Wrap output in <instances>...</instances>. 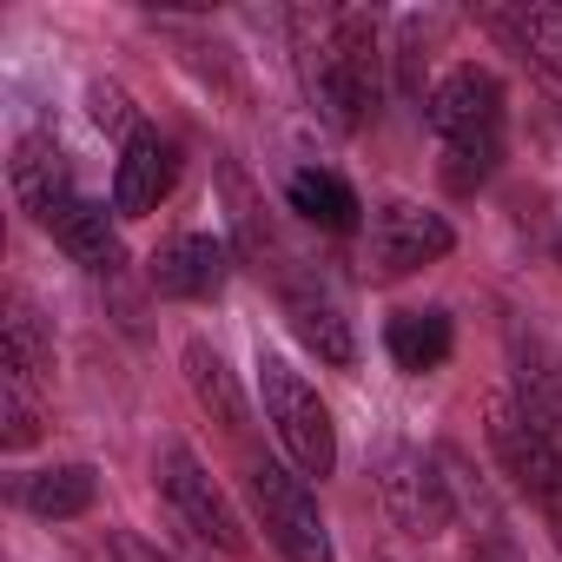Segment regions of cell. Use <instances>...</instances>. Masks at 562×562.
<instances>
[{"label":"cell","instance_id":"cell-1","mask_svg":"<svg viewBox=\"0 0 562 562\" xmlns=\"http://www.w3.org/2000/svg\"><path fill=\"white\" fill-rule=\"evenodd\" d=\"M292 27H299V74L318 120L358 133L384 100V41H378L384 21L364 8H338V14H292Z\"/></svg>","mask_w":562,"mask_h":562},{"label":"cell","instance_id":"cell-2","mask_svg":"<svg viewBox=\"0 0 562 562\" xmlns=\"http://www.w3.org/2000/svg\"><path fill=\"white\" fill-rule=\"evenodd\" d=\"M424 113H430L437 146H443V186H450V192L490 186V172L503 166V126H509V93H503V80H496L490 67L463 60V67H450V74L430 87Z\"/></svg>","mask_w":562,"mask_h":562},{"label":"cell","instance_id":"cell-3","mask_svg":"<svg viewBox=\"0 0 562 562\" xmlns=\"http://www.w3.org/2000/svg\"><path fill=\"white\" fill-rule=\"evenodd\" d=\"M258 397H265L271 437L285 443V457H292L299 476H331L338 470V424H331L325 397L285 358H278V351H258Z\"/></svg>","mask_w":562,"mask_h":562},{"label":"cell","instance_id":"cell-4","mask_svg":"<svg viewBox=\"0 0 562 562\" xmlns=\"http://www.w3.org/2000/svg\"><path fill=\"white\" fill-rule=\"evenodd\" d=\"M245 496H251V516H258L265 542L285 555V562H338L331 529H325V509H318L312 483H305L292 463L258 457V463L245 470Z\"/></svg>","mask_w":562,"mask_h":562},{"label":"cell","instance_id":"cell-5","mask_svg":"<svg viewBox=\"0 0 562 562\" xmlns=\"http://www.w3.org/2000/svg\"><path fill=\"white\" fill-rule=\"evenodd\" d=\"M159 490H166V503L179 509V522H186L199 542H212L218 555H245V549H251V536H245L232 496L212 483V470L192 457V443L172 437V443L159 450Z\"/></svg>","mask_w":562,"mask_h":562},{"label":"cell","instance_id":"cell-6","mask_svg":"<svg viewBox=\"0 0 562 562\" xmlns=\"http://www.w3.org/2000/svg\"><path fill=\"white\" fill-rule=\"evenodd\" d=\"M483 437H490V457H496V470L542 509L555 490H562V443L549 437V430H536L529 424V411L509 397V391H496L490 404H483Z\"/></svg>","mask_w":562,"mask_h":562},{"label":"cell","instance_id":"cell-7","mask_svg":"<svg viewBox=\"0 0 562 562\" xmlns=\"http://www.w3.org/2000/svg\"><path fill=\"white\" fill-rule=\"evenodd\" d=\"M378 496H384L391 522L411 529V536H443L457 522V503H450V483H443L437 457H424L411 443H391L378 457Z\"/></svg>","mask_w":562,"mask_h":562},{"label":"cell","instance_id":"cell-8","mask_svg":"<svg viewBox=\"0 0 562 562\" xmlns=\"http://www.w3.org/2000/svg\"><path fill=\"white\" fill-rule=\"evenodd\" d=\"M450 245H457L450 218L430 212V205H417V199H384V205L371 212V265H378L384 278L424 271V265H437Z\"/></svg>","mask_w":562,"mask_h":562},{"label":"cell","instance_id":"cell-9","mask_svg":"<svg viewBox=\"0 0 562 562\" xmlns=\"http://www.w3.org/2000/svg\"><path fill=\"white\" fill-rule=\"evenodd\" d=\"M278 299H285V318H292L299 345L318 364H331V371H351L358 364V331H351L338 292L325 285L318 271H285V278H278Z\"/></svg>","mask_w":562,"mask_h":562},{"label":"cell","instance_id":"cell-10","mask_svg":"<svg viewBox=\"0 0 562 562\" xmlns=\"http://www.w3.org/2000/svg\"><path fill=\"white\" fill-rule=\"evenodd\" d=\"M232 278V245L212 238V232H179L153 251V292L159 299H179V305H199V299H218Z\"/></svg>","mask_w":562,"mask_h":562},{"label":"cell","instance_id":"cell-11","mask_svg":"<svg viewBox=\"0 0 562 562\" xmlns=\"http://www.w3.org/2000/svg\"><path fill=\"white\" fill-rule=\"evenodd\" d=\"M172 186H179V146L159 126H139L133 139H120V166H113V212L120 218L159 212V199Z\"/></svg>","mask_w":562,"mask_h":562},{"label":"cell","instance_id":"cell-12","mask_svg":"<svg viewBox=\"0 0 562 562\" xmlns=\"http://www.w3.org/2000/svg\"><path fill=\"white\" fill-rule=\"evenodd\" d=\"M34 225H41V232H47L74 265H87V271H106V278H113V271H120V258H126V251H120V232H113V212H106L100 199H87L80 186H74V192H60Z\"/></svg>","mask_w":562,"mask_h":562},{"label":"cell","instance_id":"cell-13","mask_svg":"<svg viewBox=\"0 0 562 562\" xmlns=\"http://www.w3.org/2000/svg\"><path fill=\"white\" fill-rule=\"evenodd\" d=\"M509 397L529 411L536 430L562 443V358L536 325H509Z\"/></svg>","mask_w":562,"mask_h":562},{"label":"cell","instance_id":"cell-14","mask_svg":"<svg viewBox=\"0 0 562 562\" xmlns=\"http://www.w3.org/2000/svg\"><path fill=\"white\" fill-rule=\"evenodd\" d=\"M0 371H8V378H27L34 391L54 384V331H47L41 305H34L21 285L0 299Z\"/></svg>","mask_w":562,"mask_h":562},{"label":"cell","instance_id":"cell-15","mask_svg":"<svg viewBox=\"0 0 562 562\" xmlns=\"http://www.w3.org/2000/svg\"><path fill=\"white\" fill-rule=\"evenodd\" d=\"M179 371H186V391H192V404L218 424V430H245V391H238V378H232V364L218 358V345H205V338H186V351H179Z\"/></svg>","mask_w":562,"mask_h":562},{"label":"cell","instance_id":"cell-16","mask_svg":"<svg viewBox=\"0 0 562 562\" xmlns=\"http://www.w3.org/2000/svg\"><path fill=\"white\" fill-rule=\"evenodd\" d=\"M218 199H225V218H232V251L265 271V258H278V232L265 218V192L232 159H218Z\"/></svg>","mask_w":562,"mask_h":562},{"label":"cell","instance_id":"cell-17","mask_svg":"<svg viewBox=\"0 0 562 562\" xmlns=\"http://www.w3.org/2000/svg\"><path fill=\"white\" fill-rule=\"evenodd\" d=\"M285 205H292L305 225H318V232H358V218H364L358 192H351L338 172H325V166H299V172L285 179Z\"/></svg>","mask_w":562,"mask_h":562},{"label":"cell","instance_id":"cell-18","mask_svg":"<svg viewBox=\"0 0 562 562\" xmlns=\"http://www.w3.org/2000/svg\"><path fill=\"white\" fill-rule=\"evenodd\" d=\"M14 199L41 218L60 192H74V166H67V153H60V139L54 133H27L21 146H14Z\"/></svg>","mask_w":562,"mask_h":562},{"label":"cell","instance_id":"cell-19","mask_svg":"<svg viewBox=\"0 0 562 562\" xmlns=\"http://www.w3.org/2000/svg\"><path fill=\"white\" fill-rule=\"evenodd\" d=\"M21 509L27 516H47V522H67V516H87L93 509V496H100V476H93V463H54V470H34V476H21Z\"/></svg>","mask_w":562,"mask_h":562},{"label":"cell","instance_id":"cell-20","mask_svg":"<svg viewBox=\"0 0 562 562\" xmlns=\"http://www.w3.org/2000/svg\"><path fill=\"white\" fill-rule=\"evenodd\" d=\"M450 345H457V331H450V312H397L391 325H384V351H391V364L397 371H411V378H424V371H437L443 358H450Z\"/></svg>","mask_w":562,"mask_h":562},{"label":"cell","instance_id":"cell-21","mask_svg":"<svg viewBox=\"0 0 562 562\" xmlns=\"http://www.w3.org/2000/svg\"><path fill=\"white\" fill-rule=\"evenodd\" d=\"M41 437V391L27 378H8L0 371V443L8 450H27Z\"/></svg>","mask_w":562,"mask_h":562},{"label":"cell","instance_id":"cell-22","mask_svg":"<svg viewBox=\"0 0 562 562\" xmlns=\"http://www.w3.org/2000/svg\"><path fill=\"white\" fill-rule=\"evenodd\" d=\"M516 60L529 67V80L542 87V100H549V106L562 113V47H522Z\"/></svg>","mask_w":562,"mask_h":562},{"label":"cell","instance_id":"cell-23","mask_svg":"<svg viewBox=\"0 0 562 562\" xmlns=\"http://www.w3.org/2000/svg\"><path fill=\"white\" fill-rule=\"evenodd\" d=\"M93 120H100V126H113V133H126V139L146 126V120L126 106V93H120V87H93Z\"/></svg>","mask_w":562,"mask_h":562},{"label":"cell","instance_id":"cell-24","mask_svg":"<svg viewBox=\"0 0 562 562\" xmlns=\"http://www.w3.org/2000/svg\"><path fill=\"white\" fill-rule=\"evenodd\" d=\"M113 562H172L159 542H146L139 529H113Z\"/></svg>","mask_w":562,"mask_h":562}]
</instances>
